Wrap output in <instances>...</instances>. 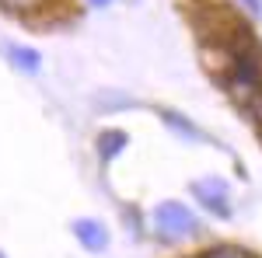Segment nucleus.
Segmentation results:
<instances>
[{
  "label": "nucleus",
  "mask_w": 262,
  "mask_h": 258,
  "mask_svg": "<svg viewBox=\"0 0 262 258\" xmlns=\"http://www.w3.org/2000/svg\"><path fill=\"white\" fill-rule=\"evenodd\" d=\"M221 84H224V91L238 101V105H245V108L262 95V42L259 39H252L234 56V63L227 66Z\"/></svg>",
  "instance_id": "obj_1"
},
{
  "label": "nucleus",
  "mask_w": 262,
  "mask_h": 258,
  "mask_svg": "<svg viewBox=\"0 0 262 258\" xmlns=\"http://www.w3.org/2000/svg\"><path fill=\"white\" fill-rule=\"evenodd\" d=\"M154 230H158L164 241H182V238H192V234L200 230V223H196V213H192L185 202L168 199V202H161V206L154 209Z\"/></svg>",
  "instance_id": "obj_2"
},
{
  "label": "nucleus",
  "mask_w": 262,
  "mask_h": 258,
  "mask_svg": "<svg viewBox=\"0 0 262 258\" xmlns=\"http://www.w3.org/2000/svg\"><path fill=\"white\" fill-rule=\"evenodd\" d=\"M192 196L200 199L210 213H217V217H231V206H227V181H224V178H200V181H192Z\"/></svg>",
  "instance_id": "obj_3"
},
{
  "label": "nucleus",
  "mask_w": 262,
  "mask_h": 258,
  "mask_svg": "<svg viewBox=\"0 0 262 258\" xmlns=\"http://www.w3.org/2000/svg\"><path fill=\"white\" fill-rule=\"evenodd\" d=\"M231 63H234V49L227 42H203V66L213 77H224Z\"/></svg>",
  "instance_id": "obj_4"
},
{
  "label": "nucleus",
  "mask_w": 262,
  "mask_h": 258,
  "mask_svg": "<svg viewBox=\"0 0 262 258\" xmlns=\"http://www.w3.org/2000/svg\"><path fill=\"white\" fill-rule=\"evenodd\" d=\"M74 234H77V241L88 251H105L108 248V230L98 220H74Z\"/></svg>",
  "instance_id": "obj_5"
},
{
  "label": "nucleus",
  "mask_w": 262,
  "mask_h": 258,
  "mask_svg": "<svg viewBox=\"0 0 262 258\" xmlns=\"http://www.w3.org/2000/svg\"><path fill=\"white\" fill-rule=\"evenodd\" d=\"M126 143H129V136L122 133V129H101L98 133V157H101V164H108V160H116L126 150Z\"/></svg>",
  "instance_id": "obj_6"
},
{
  "label": "nucleus",
  "mask_w": 262,
  "mask_h": 258,
  "mask_svg": "<svg viewBox=\"0 0 262 258\" xmlns=\"http://www.w3.org/2000/svg\"><path fill=\"white\" fill-rule=\"evenodd\" d=\"M11 63L18 66V70H25V74H39V53L35 49H25V45H11Z\"/></svg>",
  "instance_id": "obj_7"
},
{
  "label": "nucleus",
  "mask_w": 262,
  "mask_h": 258,
  "mask_svg": "<svg viewBox=\"0 0 262 258\" xmlns=\"http://www.w3.org/2000/svg\"><path fill=\"white\" fill-rule=\"evenodd\" d=\"M46 4H49V0H0V11L21 14V18H32V14H39Z\"/></svg>",
  "instance_id": "obj_8"
},
{
  "label": "nucleus",
  "mask_w": 262,
  "mask_h": 258,
  "mask_svg": "<svg viewBox=\"0 0 262 258\" xmlns=\"http://www.w3.org/2000/svg\"><path fill=\"white\" fill-rule=\"evenodd\" d=\"M161 119L168 122L171 129H179V133H182L185 139H203V133H200V129H196V126H192L189 119H182L179 112H168V108H161Z\"/></svg>",
  "instance_id": "obj_9"
},
{
  "label": "nucleus",
  "mask_w": 262,
  "mask_h": 258,
  "mask_svg": "<svg viewBox=\"0 0 262 258\" xmlns=\"http://www.w3.org/2000/svg\"><path fill=\"white\" fill-rule=\"evenodd\" d=\"M200 258H255L245 248H234V244H224V248H213V251H203Z\"/></svg>",
  "instance_id": "obj_10"
},
{
  "label": "nucleus",
  "mask_w": 262,
  "mask_h": 258,
  "mask_svg": "<svg viewBox=\"0 0 262 258\" xmlns=\"http://www.w3.org/2000/svg\"><path fill=\"white\" fill-rule=\"evenodd\" d=\"M98 105H101V112H119V108L129 105V98H122V95H98Z\"/></svg>",
  "instance_id": "obj_11"
},
{
  "label": "nucleus",
  "mask_w": 262,
  "mask_h": 258,
  "mask_svg": "<svg viewBox=\"0 0 262 258\" xmlns=\"http://www.w3.org/2000/svg\"><path fill=\"white\" fill-rule=\"evenodd\" d=\"M248 115H252V119H255V126L262 129V95L252 101V105H248Z\"/></svg>",
  "instance_id": "obj_12"
},
{
  "label": "nucleus",
  "mask_w": 262,
  "mask_h": 258,
  "mask_svg": "<svg viewBox=\"0 0 262 258\" xmlns=\"http://www.w3.org/2000/svg\"><path fill=\"white\" fill-rule=\"evenodd\" d=\"M245 7H248V11H252V14H259V0H242Z\"/></svg>",
  "instance_id": "obj_13"
},
{
  "label": "nucleus",
  "mask_w": 262,
  "mask_h": 258,
  "mask_svg": "<svg viewBox=\"0 0 262 258\" xmlns=\"http://www.w3.org/2000/svg\"><path fill=\"white\" fill-rule=\"evenodd\" d=\"M88 4H95V7H105V4H112V0H88Z\"/></svg>",
  "instance_id": "obj_14"
},
{
  "label": "nucleus",
  "mask_w": 262,
  "mask_h": 258,
  "mask_svg": "<svg viewBox=\"0 0 262 258\" xmlns=\"http://www.w3.org/2000/svg\"><path fill=\"white\" fill-rule=\"evenodd\" d=\"M0 258H7V255H4V251H0Z\"/></svg>",
  "instance_id": "obj_15"
}]
</instances>
